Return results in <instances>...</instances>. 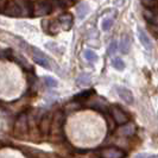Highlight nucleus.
Instances as JSON below:
<instances>
[{
    "label": "nucleus",
    "instance_id": "1",
    "mask_svg": "<svg viewBox=\"0 0 158 158\" xmlns=\"http://www.w3.org/2000/svg\"><path fill=\"white\" fill-rule=\"evenodd\" d=\"M29 132V121H27V115L25 113H20L17 117L15 125H13V135L22 139L25 138Z\"/></svg>",
    "mask_w": 158,
    "mask_h": 158
},
{
    "label": "nucleus",
    "instance_id": "2",
    "mask_svg": "<svg viewBox=\"0 0 158 158\" xmlns=\"http://www.w3.org/2000/svg\"><path fill=\"white\" fill-rule=\"evenodd\" d=\"M63 125H64V113L57 111L54 113L52 125H51V133L52 139H60L63 135Z\"/></svg>",
    "mask_w": 158,
    "mask_h": 158
},
{
    "label": "nucleus",
    "instance_id": "3",
    "mask_svg": "<svg viewBox=\"0 0 158 158\" xmlns=\"http://www.w3.org/2000/svg\"><path fill=\"white\" fill-rule=\"evenodd\" d=\"M52 118H54V113L47 112L42 118L40 119V131L42 135H48L51 133V125H52Z\"/></svg>",
    "mask_w": 158,
    "mask_h": 158
},
{
    "label": "nucleus",
    "instance_id": "4",
    "mask_svg": "<svg viewBox=\"0 0 158 158\" xmlns=\"http://www.w3.org/2000/svg\"><path fill=\"white\" fill-rule=\"evenodd\" d=\"M51 11H52L51 2H47V1L33 2V17L47 16L49 13H51Z\"/></svg>",
    "mask_w": 158,
    "mask_h": 158
},
{
    "label": "nucleus",
    "instance_id": "5",
    "mask_svg": "<svg viewBox=\"0 0 158 158\" xmlns=\"http://www.w3.org/2000/svg\"><path fill=\"white\" fill-rule=\"evenodd\" d=\"M31 51H32V58H33V61L36 63L42 65V67H44V68H47V69L51 68V63H50L49 58H48L47 55L44 52H42L40 49H37V48L35 47H32Z\"/></svg>",
    "mask_w": 158,
    "mask_h": 158
},
{
    "label": "nucleus",
    "instance_id": "6",
    "mask_svg": "<svg viewBox=\"0 0 158 158\" xmlns=\"http://www.w3.org/2000/svg\"><path fill=\"white\" fill-rule=\"evenodd\" d=\"M110 112H111L112 118L114 119V121L117 124H119V125H126L127 123H128L127 114L120 107H118V106H111Z\"/></svg>",
    "mask_w": 158,
    "mask_h": 158
},
{
    "label": "nucleus",
    "instance_id": "7",
    "mask_svg": "<svg viewBox=\"0 0 158 158\" xmlns=\"http://www.w3.org/2000/svg\"><path fill=\"white\" fill-rule=\"evenodd\" d=\"M101 158H125L126 153L118 148H106L100 151Z\"/></svg>",
    "mask_w": 158,
    "mask_h": 158
},
{
    "label": "nucleus",
    "instance_id": "8",
    "mask_svg": "<svg viewBox=\"0 0 158 158\" xmlns=\"http://www.w3.org/2000/svg\"><path fill=\"white\" fill-rule=\"evenodd\" d=\"M115 90L118 95L120 96V99H123L124 101L128 105H132L135 102V96H133V93L126 87H123V86H117L115 87Z\"/></svg>",
    "mask_w": 158,
    "mask_h": 158
},
{
    "label": "nucleus",
    "instance_id": "9",
    "mask_svg": "<svg viewBox=\"0 0 158 158\" xmlns=\"http://www.w3.org/2000/svg\"><path fill=\"white\" fill-rule=\"evenodd\" d=\"M137 33H138V38L142 42V44L144 45V48H145L146 50H152V49H153V43H152L151 38L149 37V35L145 32V30L139 26V27L137 29Z\"/></svg>",
    "mask_w": 158,
    "mask_h": 158
},
{
    "label": "nucleus",
    "instance_id": "10",
    "mask_svg": "<svg viewBox=\"0 0 158 158\" xmlns=\"http://www.w3.org/2000/svg\"><path fill=\"white\" fill-rule=\"evenodd\" d=\"M58 23L61 25V27L64 29V30H69L73 25V16L71 13H63L61 15L60 18H58Z\"/></svg>",
    "mask_w": 158,
    "mask_h": 158
},
{
    "label": "nucleus",
    "instance_id": "11",
    "mask_svg": "<svg viewBox=\"0 0 158 158\" xmlns=\"http://www.w3.org/2000/svg\"><path fill=\"white\" fill-rule=\"evenodd\" d=\"M120 51L123 54H128L130 51V48H131V40H130V37L127 35H124L120 40Z\"/></svg>",
    "mask_w": 158,
    "mask_h": 158
},
{
    "label": "nucleus",
    "instance_id": "12",
    "mask_svg": "<svg viewBox=\"0 0 158 158\" xmlns=\"http://www.w3.org/2000/svg\"><path fill=\"white\" fill-rule=\"evenodd\" d=\"M119 132L121 135H132L135 132V127L133 124H126L120 127Z\"/></svg>",
    "mask_w": 158,
    "mask_h": 158
},
{
    "label": "nucleus",
    "instance_id": "13",
    "mask_svg": "<svg viewBox=\"0 0 158 158\" xmlns=\"http://www.w3.org/2000/svg\"><path fill=\"white\" fill-rule=\"evenodd\" d=\"M90 82H92V77L89 74H81L76 80V83L79 86H88Z\"/></svg>",
    "mask_w": 158,
    "mask_h": 158
},
{
    "label": "nucleus",
    "instance_id": "14",
    "mask_svg": "<svg viewBox=\"0 0 158 158\" xmlns=\"http://www.w3.org/2000/svg\"><path fill=\"white\" fill-rule=\"evenodd\" d=\"M89 12V6H88L87 2H81L77 7V16H79L80 19H83L86 15Z\"/></svg>",
    "mask_w": 158,
    "mask_h": 158
},
{
    "label": "nucleus",
    "instance_id": "15",
    "mask_svg": "<svg viewBox=\"0 0 158 158\" xmlns=\"http://www.w3.org/2000/svg\"><path fill=\"white\" fill-rule=\"evenodd\" d=\"M112 65L119 71H123L124 69H125V63H124V61H123L120 57L113 58V60H112Z\"/></svg>",
    "mask_w": 158,
    "mask_h": 158
},
{
    "label": "nucleus",
    "instance_id": "16",
    "mask_svg": "<svg viewBox=\"0 0 158 158\" xmlns=\"http://www.w3.org/2000/svg\"><path fill=\"white\" fill-rule=\"evenodd\" d=\"M83 56H85V58L87 60L88 62H90V63H94V62H96V61H98V55L95 54L93 50H89V49H87V50L85 51Z\"/></svg>",
    "mask_w": 158,
    "mask_h": 158
},
{
    "label": "nucleus",
    "instance_id": "17",
    "mask_svg": "<svg viewBox=\"0 0 158 158\" xmlns=\"http://www.w3.org/2000/svg\"><path fill=\"white\" fill-rule=\"evenodd\" d=\"M90 107L96 110V111L101 112V113H106V105L105 103H101L99 102V101H92Z\"/></svg>",
    "mask_w": 158,
    "mask_h": 158
},
{
    "label": "nucleus",
    "instance_id": "18",
    "mask_svg": "<svg viewBox=\"0 0 158 158\" xmlns=\"http://www.w3.org/2000/svg\"><path fill=\"white\" fill-rule=\"evenodd\" d=\"M43 81H44L45 86L49 88H55L56 86H57V81H56L54 77H51V76H44V77H43Z\"/></svg>",
    "mask_w": 158,
    "mask_h": 158
},
{
    "label": "nucleus",
    "instance_id": "19",
    "mask_svg": "<svg viewBox=\"0 0 158 158\" xmlns=\"http://www.w3.org/2000/svg\"><path fill=\"white\" fill-rule=\"evenodd\" d=\"M142 4L145 6V8L146 10H149V11H155L156 10V7L158 6V2L157 1H146V0H144V1H142Z\"/></svg>",
    "mask_w": 158,
    "mask_h": 158
},
{
    "label": "nucleus",
    "instance_id": "20",
    "mask_svg": "<svg viewBox=\"0 0 158 158\" xmlns=\"http://www.w3.org/2000/svg\"><path fill=\"white\" fill-rule=\"evenodd\" d=\"M113 25V19L112 18H105L101 23V27H102L103 31H108Z\"/></svg>",
    "mask_w": 158,
    "mask_h": 158
},
{
    "label": "nucleus",
    "instance_id": "21",
    "mask_svg": "<svg viewBox=\"0 0 158 158\" xmlns=\"http://www.w3.org/2000/svg\"><path fill=\"white\" fill-rule=\"evenodd\" d=\"M93 93V90H85L82 93H79L74 96V100H82V99H87L90 96V94Z\"/></svg>",
    "mask_w": 158,
    "mask_h": 158
},
{
    "label": "nucleus",
    "instance_id": "22",
    "mask_svg": "<svg viewBox=\"0 0 158 158\" xmlns=\"http://www.w3.org/2000/svg\"><path fill=\"white\" fill-rule=\"evenodd\" d=\"M50 33L51 35H56L57 32L60 31V29H61V25H60V23L58 22H52V23L50 24Z\"/></svg>",
    "mask_w": 158,
    "mask_h": 158
},
{
    "label": "nucleus",
    "instance_id": "23",
    "mask_svg": "<svg viewBox=\"0 0 158 158\" xmlns=\"http://www.w3.org/2000/svg\"><path fill=\"white\" fill-rule=\"evenodd\" d=\"M117 49H118L117 42H112L111 44H110V48H108V55H113L117 51Z\"/></svg>",
    "mask_w": 158,
    "mask_h": 158
},
{
    "label": "nucleus",
    "instance_id": "24",
    "mask_svg": "<svg viewBox=\"0 0 158 158\" xmlns=\"http://www.w3.org/2000/svg\"><path fill=\"white\" fill-rule=\"evenodd\" d=\"M135 158H149V157H148L146 155H144V153H143V155H137Z\"/></svg>",
    "mask_w": 158,
    "mask_h": 158
},
{
    "label": "nucleus",
    "instance_id": "25",
    "mask_svg": "<svg viewBox=\"0 0 158 158\" xmlns=\"http://www.w3.org/2000/svg\"><path fill=\"white\" fill-rule=\"evenodd\" d=\"M149 158H158V155H155V156H150Z\"/></svg>",
    "mask_w": 158,
    "mask_h": 158
},
{
    "label": "nucleus",
    "instance_id": "26",
    "mask_svg": "<svg viewBox=\"0 0 158 158\" xmlns=\"http://www.w3.org/2000/svg\"><path fill=\"white\" fill-rule=\"evenodd\" d=\"M0 105H1V101H0Z\"/></svg>",
    "mask_w": 158,
    "mask_h": 158
}]
</instances>
